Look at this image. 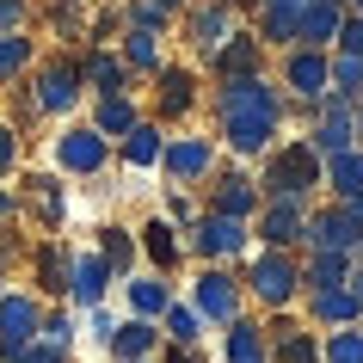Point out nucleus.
<instances>
[{
	"label": "nucleus",
	"instance_id": "nucleus-1",
	"mask_svg": "<svg viewBox=\"0 0 363 363\" xmlns=\"http://www.w3.org/2000/svg\"><path fill=\"white\" fill-rule=\"evenodd\" d=\"M210 111H216V142H222V154H234V167L240 160L259 167L284 142L289 99L277 86V74H247V80H216Z\"/></svg>",
	"mask_w": 363,
	"mask_h": 363
},
{
	"label": "nucleus",
	"instance_id": "nucleus-2",
	"mask_svg": "<svg viewBox=\"0 0 363 363\" xmlns=\"http://www.w3.org/2000/svg\"><path fill=\"white\" fill-rule=\"evenodd\" d=\"M240 289H247L252 308L265 314H284V308L302 302V252H277V247H252L247 265H240Z\"/></svg>",
	"mask_w": 363,
	"mask_h": 363
},
{
	"label": "nucleus",
	"instance_id": "nucleus-3",
	"mask_svg": "<svg viewBox=\"0 0 363 363\" xmlns=\"http://www.w3.org/2000/svg\"><path fill=\"white\" fill-rule=\"evenodd\" d=\"M320 185H326V160L308 148L302 135H289L259 160V191L265 197H314L320 203Z\"/></svg>",
	"mask_w": 363,
	"mask_h": 363
},
{
	"label": "nucleus",
	"instance_id": "nucleus-4",
	"mask_svg": "<svg viewBox=\"0 0 363 363\" xmlns=\"http://www.w3.org/2000/svg\"><path fill=\"white\" fill-rule=\"evenodd\" d=\"M247 252H252V222H234V216L203 210L191 228H185V259H197V265L240 271V265H247Z\"/></svg>",
	"mask_w": 363,
	"mask_h": 363
},
{
	"label": "nucleus",
	"instance_id": "nucleus-5",
	"mask_svg": "<svg viewBox=\"0 0 363 363\" xmlns=\"http://www.w3.org/2000/svg\"><path fill=\"white\" fill-rule=\"evenodd\" d=\"M222 172V142L203 130H172L167 135V154H160V179L172 191H191V185H210Z\"/></svg>",
	"mask_w": 363,
	"mask_h": 363
},
{
	"label": "nucleus",
	"instance_id": "nucleus-6",
	"mask_svg": "<svg viewBox=\"0 0 363 363\" xmlns=\"http://www.w3.org/2000/svg\"><path fill=\"white\" fill-rule=\"evenodd\" d=\"M197 86H203V68H197V62H167V68L154 74V123H160L167 135L185 130V123L197 117V105H203Z\"/></svg>",
	"mask_w": 363,
	"mask_h": 363
},
{
	"label": "nucleus",
	"instance_id": "nucleus-7",
	"mask_svg": "<svg viewBox=\"0 0 363 363\" xmlns=\"http://www.w3.org/2000/svg\"><path fill=\"white\" fill-rule=\"evenodd\" d=\"M277 86H284L289 105H302V111H314L326 93H333V50H284L277 56Z\"/></svg>",
	"mask_w": 363,
	"mask_h": 363
},
{
	"label": "nucleus",
	"instance_id": "nucleus-8",
	"mask_svg": "<svg viewBox=\"0 0 363 363\" xmlns=\"http://www.w3.org/2000/svg\"><path fill=\"white\" fill-rule=\"evenodd\" d=\"M191 308L216 326V333H222V326H234L240 314H247L240 271H228V265H197V271H191Z\"/></svg>",
	"mask_w": 363,
	"mask_h": 363
},
{
	"label": "nucleus",
	"instance_id": "nucleus-9",
	"mask_svg": "<svg viewBox=\"0 0 363 363\" xmlns=\"http://www.w3.org/2000/svg\"><path fill=\"white\" fill-rule=\"evenodd\" d=\"M80 99H86V80H80V56H50L31 80V111L38 117H74Z\"/></svg>",
	"mask_w": 363,
	"mask_h": 363
},
{
	"label": "nucleus",
	"instance_id": "nucleus-10",
	"mask_svg": "<svg viewBox=\"0 0 363 363\" xmlns=\"http://www.w3.org/2000/svg\"><path fill=\"white\" fill-rule=\"evenodd\" d=\"M314 197H265V210L252 216V247H277V252H302V228Z\"/></svg>",
	"mask_w": 363,
	"mask_h": 363
},
{
	"label": "nucleus",
	"instance_id": "nucleus-11",
	"mask_svg": "<svg viewBox=\"0 0 363 363\" xmlns=\"http://www.w3.org/2000/svg\"><path fill=\"white\" fill-rule=\"evenodd\" d=\"M203 210L216 216H234V222H252V216L265 210V191H259V172L252 167H222L203 185Z\"/></svg>",
	"mask_w": 363,
	"mask_h": 363
},
{
	"label": "nucleus",
	"instance_id": "nucleus-12",
	"mask_svg": "<svg viewBox=\"0 0 363 363\" xmlns=\"http://www.w3.org/2000/svg\"><path fill=\"white\" fill-rule=\"evenodd\" d=\"M240 25H247V19H240V13H228V6H216V0H191V13L179 19V31H185V43H191V62L203 68V62H210L216 50L240 31Z\"/></svg>",
	"mask_w": 363,
	"mask_h": 363
},
{
	"label": "nucleus",
	"instance_id": "nucleus-13",
	"mask_svg": "<svg viewBox=\"0 0 363 363\" xmlns=\"http://www.w3.org/2000/svg\"><path fill=\"white\" fill-rule=\"evenodd\" d=\"M111 160H117V148L93 130V123H68V130L56 135V167L74 172V179H99Z\"/></svg>",
	"mask_w": 363,
	"mask_h": 363
},
{
	"label": "nucleus",
	"instance_id": "nucleus-14",
	"mask_svg": "<svg viewBox=\"0 0 363 363\" xmlns=\"http://www.w3.org/2000/svg\"><path fill=\"white\" fill-rule=\"evenodd\" d=\"M38 333H43V302L31 289H6L0 296V363L19 357L25 345H38Z\"/></svg>",
	"mask_w": 363,
	"mask_h": 363
},
{
	"label": "nucleus",
	"instance_id": "nucleus-15",
	"mask_svg": "<svg viewBox=\"0 0 363 363\" xmlns=\"http://www.w3.org/2000/svg\"><path fill=\"white\" fill-rule=\"evenodd\" d=\"M363 228L357 216L345 210V203H314L308 210V228H302V252H357Z\"/></svg>",
	"mask_w": 363,
	"mask_h": 363
},
{
	"label": "nucleus",
	"instance_id": "nucleus-16",
	"mask_svg": "<svg viewBox=\"0 0 363 363\" xmlns=\"http://www.w3.org/2000/svg\"><path fill=\"white\" fill-rule=\"evenodd\" d=\"M203 74H216V80H247V74H271V56H265V43L252 38L247 25L234 31L222 50H216L210 62H203Z\"/></svg>",
	"mask_w": 363,
	"mask_h": 363
},
{
	"label": "nucleus",
	"instance_id": "nucleus-17",
	"mask_svg": "<svg viewBox=\"0 0 363 363\" xmlns=\"http://www.w3.org/2000/svg\"><path fill=\"white\" fill-rule=\"evenodd\" d=\"M80 80H86V93H93V99H123V93H135V74L123 68V56H117L111 43L80 50Z\"/></svg>",
	"mask_w": 363,
	"mask_h": 363
},
{
	"label": "nucleus",
	"instance_id": "nucleus-18",
	"mask_svg": "<svg viewBox=\"0 0 363 363\" xmlns=\"http://www.w3.org/2000/svg\"><path fill=\"white\" fill-rule=\"evenodd\" d=\"M111 284H117V271L99 259V247H80V252H74V271H68V302L93 314V308H105Z\"/></svg>",
	"mask_w": 363,
	"mask_h": 363
},
{
	"label": "nucleus",
	"instance_id": "nucleus-19",
	"mask_svg": "<svg viewBox=\"0 0 363 363\" xmlns=\"http://www.w3.org/2000/svg\"><path fill=\"white\" fill-rule=\"evenodd\" d=\"M302 314H308V326H314V333H345V326H363V302L351 296V284L302 296Z\"/></svg>",
	"mask_w": 363,
	"mask_h": 363
},
{
	"label": "nucleus",
	"instance_id": "nucleus-20",
	"mask_svg": "<svg viewBox=\"0 0 363 363\" xmlns=\"http://www.w3.org/2000/svg\"><path fill=\"white\" fill-rule=\"evenodd\" d=\"M123 302H130V320H154L160 326V314L179 302V284L160 277V271H135V277H123Z\"/></svg>",
	"mask_w": 363,
	"mask_h": 363
},
{
	"label": "nucleus",
	"instance_id": "nucleus-21",
	"mask_svg": "<svg viewBox=\"0 0 363 363\" xmlns=\"http://www.w3.org/2000/svg\"><path fill=\"white\" fill-rule=\"evenodd\" d=\"M135 247H142V259H148L160 277H172V271L185 265V234L172 228L167 216H148V222L135 228Z\"/></svg>",
	"mask_w": 363,
	"mask_h": 363
},
{
	"label": "nucleus",
	"instance_id": "nucleus-22",
	"mask_svg": "<svg viewBox=\"0 0 363 363\" xmlns=\"http://www.w3.org/2000/svg\"><path fill=\"white\" fill-rule=\"evenodd\" d=\"M111 363H154L160 351H167V333L154 320H117V333H111Z\"/></svg>",
	"mask_w": 363,
	"mask_h": 363
},
{
	"label": "nucleus",
	"instance_id": "nucleus-23",
	"mask_svg": "<svg viewBox=\"0 0 363 363\" xmlns=\"http://www.w3.org/2000/svg\"><path fill=\"white\" fill-rule=\"evenodd\" d=\"M160 154H167V130H160L154 117H142V123L117 142V160L130 172H160Z\"/></svg>",
	"mask_w": 363,
	"mask_h": 363
},
{
	"label": "nucleus",
	"instance_id": "nucleus-24",
	"mask_svg": "<svg viewBox=\"0 0 363 363\" xmlns=\"http://www.w3.org/2000/svg\"><path fill=\"white\" fill-rule=\"evenodd\" d=\"M222 363H271V339H265V320L240 314L234 326H222Z\"/></svg>",
	"mask_w": 363,
	"mask_h": 363
},
{
	"label": "nucleus",
	"instance_id": "nucleus-25",
	"mask_svg": "<svg viewBox=\"0 0 363 363\" xmlns=\"http://www.w3.org/2000/svg\"><path fill=\"white\" fill-rule=\"evenodd\" d=\"M339 25H345V0H314L302 19H296V43L302 50H333L339 43Z\"/></svg>",
	"mask_w": 363,
	"mask_h": 363
},
{
	"label": "nucleus",
	"instance_id": "nucleus-26",
	"mask_svg": "<svg viewBox=\"0 0 363 363\" xmlns=\"http://www.w3.org/2000/svg\"><path fill=\"white\" fill-rule=\"evenodd\" d=\"M68 271H74V247H62V240H50V247L31 252V277H38V302L50 296H68Z\"/></svg>",
	"mask_w": 363,
	"mask_h": 363
},
{
	"label": "nucleus",
	"instance_id": "nucleus-27",
	"mask_svg": "<svg viewBox=\"0 0 363 363\" xmlns=\"http://www.w3.org/2000/svg\"><path fill=\"white\" fill-rule=\"evenodd\" d=\"M351 265H357L351 252H302V296L351 284Z\"/></svg>",
	"mask_w": 363,
	"mask_h": 363
},
{
	"label": "nucleus",
	"instance_id": "nucleus-28",
	"mask_svg": "<svg viewBox=\"0 0 363 363\" xmlns=\"http://www.w3.org/2000/svg\"><path fill=\"white\" fill-rule=\"evenodd\" d=\"M142 123V105H135V93H123V99H93V130L105 135V142H123V135Z\"/></svg>",
	"mask_w": 363,
	"mask_h": 363
},
{
	"label": "nucleus",
	"instance_id": "nucleus-29",
	"mask_svg": "<svg viewBox=\"0 0 363 363\" xmlns=\"http://www.w3.org/2000/svg\"><path fill=\"white\" fill-rule=\"evenodd\" d=\"M326 203H357L363 197V148L339 154V160H326Z\"/></svg>",
	"mask_w": 363,
	"mask_h": 363
},
{
	"label": "nucleus",
	"instance_id": "nucleus-30",
	"mask_svg": "<svg viewBox=\"0 0 363 363\" xmlns=\"http://www.w3.org/2000/svg\"><path fill=\"white\" fill-rule=\"evenodd\" d=\"M160 333H167V345H185V351H197V345H203V333H210V320L191 308V296H179V302L160 314Z\"/></svg>",
	"mask_w": 363,
	"mask_h": 363
},
{
	"label": "nucleus",
	"instance_id": "nucleus-31",
	"mask_svg": "<svg viewBox=\"0 0 363 363\" xmlns=\"http://www.w3.org/2000/svg\"><path fill=\"white\" fill-rule=\"evenodd\" d=\"M99 259L117 271V284H123V277H135V259H142V247H135V228H117V222H105V228H99Z\"/></svg>",
	"mask_w": 363,
	"mask_h": 363
},
{
	"label": "nucleus",
	"instance_id": "nucleus-32",
	"mask_svg": "<svg viewBox=\"0 0 363 363\" xmlns=\"http://www.w3.org/2000/svg\"><path fill=\"white\" fill-rule=\"evenodd\" d=\"M117 56H123V68H130V74H160V68H167V56H160V38H148V31H130V25H123V38H117Z\"/></svg>",
	"mask_w": 363,
	"mask_h": 363
},
{
	"label": "nucleus",
	"instance_id": "nucleus-33",
	"mask_svg": "<svg viewBox=\"0 0 363 363\" xmlns=\"http://www.w3.org/2000/svg\"><path fill=\"white\" fill-rule=\"evenodd\" d=\"M25 203H31L38 222H50V228L68 216V203H62V179H50V172H31V179H25Z\"/></svg>",
	"mask_w": 363,
	"mask_h": 363
},
{
	"label": "nucleus",
	"instance_id": "nucleus-34",
	"mask_svg": "<svg viewBox=\"0 0 363 363\" xmlns=\"http://www.w3.org/2000/svg\"><path fill=\"white\" fill-rule=\"evenodd\" d=\"M31 56H38V50H31L25 31H0V86H13V80L31 68Z\"/></svg>",
	"mask_w": 363,
	"mask_h": 363
},
{
	"label": "nucleus",
	"instance_id": "nucleus-35",
	"mask_svg": "<svg viewBox=\"0 0 363 363\" xmlns=\"http://www.w3.org/2000/svg\"><path fill=\"white\" fill-rule=\"evenodd\" d=\"M271 363H320V333L314 326H296L289 339L271 345Z\"/></svg>",
	"mask_w": 363,
	"mask_h": 363
},
{
	"label": "nucleus",
	"instance_id": "nucleus-36",
	"mask_svg": "<svg viewBox=\"0 0 363 363\" xmlns=\"http://www.w3.org/2000/svg\"><path fill=\"white\" fill-rule=\"evenodd\" d=\"M320 363H363V326L320 333Z\"/></svg>",
	"mask_w": 363,
	"mask_h": 363
},
{
	"label": "nucleus",
	"instance_id": "nucleus-37",
	"mask_svg": "<svg viewBox=\"0 0 363 363\" xmlns=\"http://www.w3.org/2000/svg\"><path fill=\"white\" fill-rule=\"evenodd\" d=\"M117 13H123L130 31H148V38H167V31H172V19L154 6V0H130V6H117Z\"/></svg>",
	"mask_w": 363,
	"mask_h": 363
},
{
	"label": "nucleus",
	"instance_id": "nucleus-38",
	"mask_svg": "<svg viewBox=\"0 0 363 363\" xmlns=\"http://www.w3.org/2000/svg\"><path fill=\"white\" fill-rule=\"evenodd\" d=\"M50 19H56V31H62L68 43H86V25H93V13H86L80 0H56V6H50Z\"/></svg>",
	"mask_w": 363,
	"mask_h": 363
},
{
	"label": "nucleus",
	"instance_id": "nucleus-39",
	"mask_svg": "<svg viewBox=\"0 0 363 363\" xmlns=\"http://www.w3.org/2000/svg\"><path fill=\"white\" fill-rule=\"evenodd\" d=\"M333 93L363 99V56H333Z\"/></svg>",
	"mask_w": 363,
	"mask_h": 363
},
{
	"label": "nucleus",
	"instance_id": "nucleus-40",
	"mask_svg": "<svg viewBox=\"0 0 363 363\" xmlns=\"http://www.w3.org/2000/svg\"><path fill=\"white\" fill-rule=\"evenodd\" d=\"M38 339H50V345H62V351H74V314H68V308H43V333Z\"/></svg>",
	"mask_w": 363,
	"mask_h": 363
},
{
	"label": "nucleus",
	"instance_id": "nucleus-41",
	"mask_svg": "<svg viewBox=\"0 0 363 363\" xmlns=\"http://www.w3.org/2000/svg\"><path fill=\"white\" fill-rule=\"evenodd\" d=\"M197 216H203V203H197L191 191H172V185H167V222H172V228L185 234V228L197 222Z\"/></svg>",
	"mask_w": 363,
	"mask_h": 363
},
{
	"label": "nucleus",
	"instance_id": "nucleus-42",
	"mask_svg": "<svg viewBox=\"0 0 363 363\" xmlns=\"http://www.w3.org/2000/svg\"><path fill=\"white\" fill-rule=\"evenodd\" d=\"M333 56H363V19H357V13H345V25H339V43H333Z\"/></svg>",
	"mask_w": 363,
	"mask_h": 363
},
{
	"label": "nucleus",
	"instance_id": "nucleus-43",
	"mask_svg": "<svg viewBox=\"0 0 363 363\" xmlns=\"http://www.w3.org/2000/svg\"><path fill=\"white\" fill-rule=\"evenodd\" d=\"M13 172H19V130L0 123V179H13Z\"/></svg>",
	"mask_w": 363,
	"mask_h": 363
},
{
	"label": "nucleus",
	"instance_id": "nucleus-44",
	"mask_svg": "<svg viewBox=\"0 0 363 363\" xmlns=\"http://www.w3.org/2000/svg\"><path fill=\"white\" fill-rule=\"evenodd\" d=\"M6 363H68V351H62V345H50V339H38V345H25L19 357H6Z\"/></svg>",
	"mask_w": 363,
	"mask_h": 363
},
{
	"label": "nucleus",
	"instance_id": "nucleus-45",
	"mask_svg": "<svg viewBox=\"0 0 363 363\" xmlns=\"http://www.w3.org/2000/svg\"><path fill=\"white\" fill-rule=\"evenodd\" d=\"M31 19V0H0V31H25Z\"/></svg>",
	"mask_w": 363,
	"mask_h": 363
},
{
	"label": "nucleus",
	"instance_id": "nucleus-46",
	"mask_svg": "<svg viewBox=\"0 0 363 363\" xmlns=\"http://www.w3.org/2000/svg\"><path fill=\"white\" fill-rule=\"evenodd\" d=\"M86 326H93V345H111V333H117V314H111V308H93V314H86Z\"/></svg>",
	"mask_w": 363,
	"mask_h": 363
},
{
	"label": "nucleus",
	"instance_id": "nucleus-47",
	"mask_svg": "<svg viewBox=\"0 0 363 363\" xmlns=\"http://www.w3.org/2000/svg\"><path fill=\"white\" fill-rule=\"evenodd\" d=\"M308 6H314V0H259V13H289V19H302Z\"/></svg>",
	"mask_w": 363,
	"mask_h": 363
},
{
	"label": "nucleus",
	"instance_id": "nucleus-48",
	"mask_svg": "<svg viewBox=\"0 0 363 363\" xmlns=\"http://www.w3.org/2000/svg\"><path fill=\"white\" fill-rule=\"evenodd\" d=\"M13 222H19V197H13L6 185H0V234L13 228Z\"/></svg>",
	"mask_w": 363,
	"mask_h": 363
},
{
	"label": "nucleus",
	"instance_id": "nucleus-49",
	"mask_svg": "<svg viewBox=\"0 0 363 363\" xmlns=\"http://www.w3.org/2000/svg\"><path fill=\"white\" fill-rule=\"evenodd\" d=\"M154 363H203V351H185V345H167Z\"/></svg>",
	"mask_w": 363,
	"mask_h": 363
},
{
	"label": "nucleus",
	"instance_id": "nucleus-50",
	"mask_svg": "<svg viewBox=\"0 0 363 363\" xmlns=\"http://www.w3.org/2000/svg\"><path fill=\"white\" fill-rule=\"evenodd\" d=\"M154 6H160L167 19H185V13H191V0H154Z\"/></svg>",
	"mask_w": 363,
	"mask_h": 363
},
{
	"label": "nucleus",
	"instance_id": "nucleus-51",
	"mask_svg": "<svg viewBox=\"0 0 363 363\" xmlns=\"http://www.w3.org/2000/svg\"><path fill=\"white\" fill-rule=\"evenodd\" d=\"M216 6H228V13H240V19H252V13H259V0H216Z\"/></svg>",
	"mask_w": 363,
	"mask_h": 363
},
{
	"label": "nucleus",
	"instance_id": "nucleus-52",
	"mask_svg": "<svg viewBox=\"0 0 363 363\" xmlns=\"http://www.w3.org/2000/svg\"><path fill=\"white\" fill-rule=\"evenodd\" d=\"M345 210H351V216H357V228H363V197H357V203H345Z\"/></svg>",
	"mask_w": 363,
	"mask_h": 363
},
{
	"label": "nucleus",
	"instance_id": "nucleus-53",
	"mask_svg": "<svg viewBox=\"0 0 363 363\" xmlns=\"http://www.w3.org/2000/svg\"><path fill=\"white\" fill-rule=\"evenodd\" d=\"M345 13H357V19H363V0H345Z\"/></svg>",
	"mask_w": 363,
	"mask_h": 363
},
{
	"label": "nucleus",
	"instance_id": "nucleus-54",
	"mask_svg": "<svg viewBox=\"0 0 363 363\" xmlns=\"http://www.w3.org/2000/svg\"><path fill=\"white\" fill-rule=\"evenodd\" d=\"M357 148H363V111H357Z\"/></svg>",
	"mask_w": 363,
	"mask_h": 363
},
{
	"label": "nucleus",
	"instance_id": "nucleus-55",
	"mask_svg": "<svg viewBox=\"0 0 363 363\" xmlns=\"http://www.w3.org/2000/svg\"><path fill=\"white\" fill-rule=\"evenodd\" d=\"M351 259H357V265H363V240H357V252H351Z\"/></svg>",
	"mask_w": 363,
	"mask_h": 363
},
{
	"label": "nucleus",
	"instance_id": "nucleus-56",
	"mask_svg": "<svg viewBox=\"0 0 363 363\" xmlns=\"http://www.w3.org/2000/svg\"><path fill=\"white\" fill-rule=\"evenodd\" d=\"M0 296H6V277H0Z\"/></svg>",
	"mask_w": 363,
	"mask_h": 363
},
{
	"label": "nucleus",
	"instance_id": "nucleus-57",
	"mask_svg": "<svg viewBox=\"0 0 363 363\" xmlns=\"http://www.w3.org/2000/svg\"><path fill=\"white\" fill-rule=\"evenodd\" d=\"M117 6H130V0H117Z\"/></svg>",
	"mask_w": 363,
	"mask_h": 363
},
{
	"label": "nucleus",
	"instance_id": "nucleus-58",
	"mask_svg": "<svg viewBox=\"0 0 363 363\" xmlns=\"http://www.w3.org/2000/svg\"><path fill=\"white\" fill-rule=\"evenodd\" d=\"M357 111H363V99H357Z\"/></svg>",
	"mask_w": 363,
	"mask_h": 363
}]
</instances>
